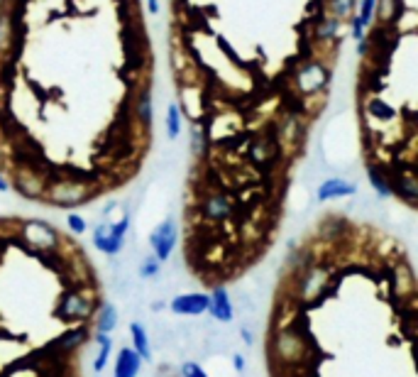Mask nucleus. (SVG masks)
I'll return each mask as SVG.
<instances>
[{
	"mask_svg": "<svg viewBox=\"0 0 418 377\" xmlns=\"http://www.w3.org/2000/svg\"><path fill=\"white\" fill-rule=\"evenodd\" d=\"M355 10H357V0H325L323 5V13L333 15V18L343 20V23L353 18Z\"/></svg>",
	"mask_w": 418,
	"mask_h": 377,
	"instance_id": "nucleus-14",
	"label": "nucleus"
},
{
	"mask_svg": "<svg viewBox=\"0 0 418 377\" xmlns=\"http://www.w3.org/2000/svg\"><path fill=\"white\" fill-rule=\"evenodd\" d=\"M210 316L220 323H230L235 319V304H232V294L223 284H215L213 292H210V307H208Z\"/></svg>",
	"mask_w": 418,
	"mask_h": 377,
	"instance_id": "nucleus-9",
	"label": "nucleus"
},
{
	"mask_svg": "<svg viewBox=\"0 0 418 377\" xmlns=\"http://www.w3.org/2000/svg\"><path fill=\"white\" fill-rule=\"evenodd\" d=\"M232 365H235V370H237V373H240V375L247 370V360L242 358L240 353H235V355H232Z\"/></svg>",
	"mask_w": 418,
	"mask_h": 377,
	"instance_id": "nucleus-19",
	"label": "nucleus"
},
{
	"mask_svg": "<svg viewBox=\"0 0 418 377\" xmlns=\"http://www.w3.org/2000/svg\"><path fill=\"white\" fill-rule=\"evenodd\" d=\"M401 15V0H376V23L394 25Z\"/></svg>",
	"mask_w": 418,
	"mask_h": 377,
	"instance_id": "nucleus-15",
	"label": "nucleus"
},
{
	"mask_svg": "<svg viewBox=\"0 0 418 377\" xmlns=\"http://www.w3.org/2000/svg\"><path fill=\"white\" fill-rule=\"evenodd\" d=\"M330 64L325 59H318V56H306L298 66H293L289 79H291V89L301 101H308V98H318L325 94L330 84Z\"/></svg>",
	"mask_w": 418,
	"mask_h": 377,
	"instance_id": "nucleus-5",
	"label": "nucleus"
},
{
	"mask_svg": "<svg viewBox=\"0 0 418 377\" xmlns=\"http://www.w3.org/2000/svg\"><path fill=\"white\" fill-rule=\"evenodd\" d=\"M391 287H394V292L401 299H409L416 294V275L406 262H399V265L391 267Z\"/></svg>",
	"mask_w": 418,
	"mask_h": 377,
	"instance_id": "nucleus-10",
	"label": "nucleus"
},
{
	"mask_svg": "<svg viewBox=\"0 0 418 377\" xmlns=\"http://www.w3.org/2000/svg\"><path fill=\"white\" fill-rule=\"evenodd\" d=\"M103 319L84 242L44 218L0 214V377H86Z\"/></svg>",
	"mask_w": 418,
	"mask_h": 377,
	"instance_id": "nucleus-2",
	"label": "nucleus"
},
{
	"mask_svg": "<svg viewBox=\"0 0 418 377\" xmlns=\"http://www.w3.org/2000/svg\"><path fill=\"white\" fill-rule=\"evenodd\" d=\"M362 111L365 116L372 118L374 123H379V125H389V123L399 120V111L389 101H384L379 94H365Z\"/></svg>",
	"mask_w": 418,
	"mask_h": 377,
	"instance_id": "nucleus-8",
	"label": "nucleus"
},
{
	"mask_svg": "<svg viewBox=\"0 0 418 377\" xmlns=\"http://www.w3.org/2000/svg\"><path fill=\"white\" fill-rule=\"evenodd\" d=\"M335 282V267L330 262L316 260L313 265H308L306 270H301L298 275L291 277V292H293V304L298 309L316 307L330 294Z\"/></svg>",
	"mask_w": 418,
	"mask_h": 377,
	"instance_id": "nucleus-3",
	"label": "nucleus"
},
{
	"mask_svg": "<svg viewBox=\"0 0 418 377\" xmlns=\"http://www.w3.org/2000/svg\"><path fill=\"white\" fill-rule=\"evenodd\" d=\"M235 302L240 304V309H245L247 314H252V316H255V311H257V299L252 297L250 292H242V289H240V292L235 294Z\"/></svg>",
	"mask_w": 418,
	"mask_h": 377,
	"instance_id": "nucleus-16",
	"label": "nucleus"
},
{
	"mask_svg": "<svg viewBox=\"0 0 418 377\" xmlns=\"http://www.w3.org/2000/svg\"><path fill=\"white\" fill-rule=\"evenodd\" d=\"M154 137L142 0H0V182L42 209L118 194Z\"/></svg>",
	"mask_w": 418,
	"mask_h": 377,
	"instance_id": "nucleus-1",
	"label": "nucleus"
},
{
	"mask_svg": "<svg viewBox=\"0 0 418 377\" xmlns=\"http://www.w3.org/2000/svg\"><path fill=\"white\" fill-rule=\"evenodd\" d=\"M240 338L245 340V345H255V323H242L240 328Z\"/></svg>",
	"mask_w": 418,
	"mask_h": 377,
	"instance_id": "nucleus-17",
	"label": "nucleus"
},
{
	"mask_svg": "<svg viewBox=\"0 0 418 377\" xmlns=\"http://www.w3.org/2000/svg\"><path fill=\"white\" fill-rule=\"evenodd\" d=\"M367 182H369V187L374 189V194L379 196V199H391V196H394L391 177L386 174V169L376 167V164H369V167H367Z\"/></svg>",
	"mask_w": 418,
	"mask_h": 377,
	"instance_id": "nucleus-12",
	"label": "nucleus"
},
{
	"mask_svg": "<svg viewBox=\"0 0 418 377\" xmlns=\"http://www.w3.org/2000/svg\"><path fill=\"white\" fill-rule=\"evenodd\" d=\"M281 154H284V149H281V144H279V137L272 125L255 132V135L250 132V140H247V147H245V162L250 164V167L255 164V167L267 169V167H272V164H277L279 159H281Z\"/></svg>",
	"mask_w": 418,
	"mask_h": 377,
	"instance_id": "nucleus-6",
	"label": "nucleus"
},
{
	"mask_svg": "<svg viewBox=\"0 0 418 377\" xmlns=\"http://www.w3.org/2000/svg\"><path fill=\"white\" fill-rule=\"evenodd\" d=\"M210 307V294H189V297L179 299L177 309L184 314H203Z\"/></svg>",
	"mask_w": 418,
	"mask_h": 377,
	"instance_id": "nucleus-13",
	"label": "nucleus"
},
{
	"mask_svg": "<svg viewBox=\"0 0 418 377\" xmlns=\"http://www.w3.org/2000/svg\"><path fill=\"white\" fill-rule=\"evenodd\" d=\"M357 196V184L345 177H328L316 187L318 204H330V201H343Z\"/></svg>",
	"mask_w": 418,
	"mask_h": 377,
	"instance_id": "nucleus-7",
	"label": "nucleus"
},
{
	"mask_svg": "<svg viewBox=\"0 0 418 377\" xmlns=\"http://www.w3.org/2000/svg\"><path fill=\"white\" fill-rule=\"evenodd\" d=\"M184 377H208V375L203 373V368H201V365L189 363V365H184Z\"/></svg>",
	"mask_w": 418,
	"mask_h": 377,
	"instance_id": "nucleus-18",
	"label": "nucleus"
},
{
	"mask_svg": "<svg viewBox=\"0 0 418 377\" xmlns=\"http://www.w3.org/2000/svg\"><path fill=\"white\" fill-rule=\"evenodd\" d=\"M340 27H343V20L333 18V15L325 13L321 20L316 23V27H313V39H316L318 44H338L340 39ZM343 42V39H340Z\"/></svg>",
	"mask_w": 418,
	"mask_h": 377,
	"instance_id": "nucleus-11",
	"label": "nucleus"
},
{
	"mask_svg": "<svg viewBox=\"0 0 418 377\" xmlns=\"http://www.w3.org/2000/svg\"><path fill=\"white\" fill-rule=\"evenodd\" d=\"M272 355L279 365L284 368H301L311 360L313 355V340L306 333V328H301V323H284L274 330L272 338Z\"/></svg>",
	"mask_w": 418,
	"mask_h": 377,
	"instance_id": "nucleus-4",
	"label": "nucleus"
}]
</instances>
